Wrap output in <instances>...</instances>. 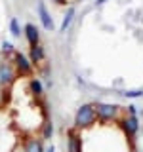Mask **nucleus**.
I'll return each instance as SVG.
<instances>
[{"label": "nucleus", "mask_w": 143, "mask_h": 152, "mask_svg": "<svg viewBox=\"0 0 143 152\" xmlns=\"http://www.w3.org/2000/svg\"><path fill=\"white\" fill-rule=\"evenodd\" d=\"M97 122V114H95V103H86L76 110L74 114V127L76 129H88Z\"/></svg>", "instance_id": "obj_1"}, {"label": "nucleus", "mask_w": 143, "mask_h": 152, "mask_svg": "<svg viewBox=\"0 0 143 152\" xmlns=\"http://www.w3.org/2000/svg\"><path fill=\"white\" fill-rule=\"evenodd\" d=\"M95 114H97V122L109 124L113 120H118L120 108H118V104H111V103H95Z\"/></svg>", "instance_id": "obj_2"}, {"label": "nucleus", "mask_w": 143, "mask_h": 152, "mask_svg": "<svg viewBox=\"0 0 143 152\" xmlns=\"http://www.w3.org/2000/svg\"><path fill=\"white\" fill-rule=\"evenodd\" d=\"M13 66H15L17 74H21V76H27V74L32 72V63L29 61L27 55L21 53V51H17V53L13 55Z\"/></svg>", "instance_id": "obj_3"}, {"label": "nucleus", "mask_w": 143, "mask_h": 152, "mask_svg": "<svg viewBox=\"0 0 143 152\" xmlns=\"http://www.w3.org/2000/svg\"><path fill=\"white\" fill-rule=\"evenodd\" d=\"M17 76V70L12 63H0V86H12Z\"/></svg>", "instance_id": "obj_4"}, {"label": "nucleus", "mask_w": 143, "mask_h": 152, "mask_svg": "<svg viewBox=\"0 0 143 152\" xmlns=\"http://www.w3.org/2000/svg\"><path fill=\"white\" fill-rule=\"evenodd\" d=\"M120 126H122L124 133H126L130 139H133V137L137 135V131H139V120H137V116H126V118H122Z\"/></svg>", "instance_id": "obj_5"}, {"label": "nucleus", "mask_w": 143, "mask_h": 152, "mask_svg": "<svg viewBox=\"0 0 143 152\" xmlns=\"http://www.w3.org/2000/svg\"><path fill=\"white\" fill-rule=\"evenodd\" d=\"M36 10H38V17H40L42 27H44L46 31H54V28H55V27H54V19H52L50 12L46 10V6H44V2H42V0H38Z\"/></svg>", "instance_id": "obj_6"}, {"label": "nucleus", "mask_w": 143, "mask_h": 152, "mask_svg": "<svg viewBox=\"0 0 143 152\" xmlns=\"http://www.w3.org/2000/svg\"><path fill=\"white\" fill-rule=\"evenodd\" d=\"M23 32H25V38H27V42L31 46H40V31H38L36 25L27 23L25 28H23Z\"/></svg>", "instance_id": "obj_7"}, {"label": "nucleus", "mask_w": 143, "mask_h": 152, "mask_svg": "<svg viewBox=\"0 0 143 152\" xmlns=\"http://www.w3.org/2000/svg\"><path fill=\"white\" fill-rule=\"evenodd\" d=\"M44 59H46L44 48H42V46H31V51H29V61H31L32 65H40Z\"/></svg>", "instance_id": "obj_8"}, {"label": "nucleus", "mask_w": 143, "mask_h": 152, "mask_svg": "<svg viewBox=\"0 0 143 152\" xmlns=\"http://www.w3.org/2000/svg\"><path fill=\"white\" fill-rule=\"evenodd\" d=\"M67 150L69 152H82V141L76 137L74 131L67 133Z\"/></svg>", "instance_id": "obj_9"}, {"label": "nucleus", "mask_w": 143, "mask_h": 152, "mask_svg": "<svg viewBox=\"0 0 143 152\" xmlns=\"http://www.w3.org/2000/svg\"><path fill=\"white\" fill-rule=\"evenodd\" d=\"M44 145H42L40 139H36V137H29L25 141V145H23V152H44Z\"/></svg>", "instance_id": "obj_10"}, {"label": "nucleus", "mask_w": 143, "mask_h": 152, "mask_svg": "<svg viewBox=\"0 0 143 152\" xmlns=\"http://www.w3.org/2000/svg\"><path fill=\"white\" fill-rule=\"evenodd\" d=\"M29 89H31V93L35 95V97H40L42 91H44V88H42V82L38 78H32L31 84H29Z\"/></svg>", "instance_id": "obj_11"}, {"label": "nucleus", "mask_w": 143, "mask_h": 152, "mask_svg": "<svg viewBox=\"0 0 143 152\" xmlns=\"http://www.w3.org/2000/svg\"><path fill=\"white\" fill-rule=\"evenodd\" d=\"M73 19H74V8H69L67 15L63 17V21H61V27H59V31H61V32H65L67 28H69V25L73 23Z\"/></svg>", "instance_id": "obj_12"}, {"label": "nucleus", "mask_w": 143, "mask_h": 152, "mask_svg": "<svg viewBox=\"0 0 143 152\" xmlns=\"http://www.w3.org/2000/svg\"><path fill=\"white\" fill-rule=\"evenodd\" d=\"M52 135H54V124L50 120H46L42 124V139H50Z\"/></svg>", "instance_id": "obj_13"}, {"label": "nucleus", "mask_w": 143, "mask_h": 152, "mask_svg": "<svg viewBox=\"0 0 143 152\" xmlns=\"http://www.w3.org/2000/svg\"><path fill=\"white\" fill-rule=\"evenodd\" d=\"M0 50H2V53H4V55H15V53H17L15 48H13V44H12V42H8V40H4V42H2Z\"/></svg>", "instance_id": "obj_14"}, {"label": "nucleus", "mask_w": 143, "mask_h": 152, "mask_svg": "<svg viewBox=\"0 0 143 152\" xmlns=\"http://www.w3.org/2000/svg\"><path fill=\"white\" fill-rule=\"evenodd\" d=\"M10 32H12V34L15 36V38L21 36V27H19V21H17L15 17H13L12 21H10Z\"/></svg>", "instance_id": "obj_15"}, {"label": "nucleus", "mask_w": 143, "mask_h": 152, "mask_svg": "<svg viewBox=\"0 0 143 152\" xmlns=\"http://www.w3.org/2000/svg\"><path fill=\"white\" fill-rule=\"evenodd\" d=\"M128 99H137V97H143V89H128V91H124Z\"/></svg>", "instance_id": "obj_16"}, {"label": "nucleus", "mask_w": 143, "mask_h": 152, "mask_svg": "<svg viewBox=\"0 0 143 152\" xmlns=\"http://www.w3.org/2000/svg\"><path fill=\"white\" fill-rule=\"evenodd\" d=\"M128 112H130V116H137V110H136V107H133V104L128 107Z\"/></svg>", "instance_id": "obj_17"}, {"label": "nucleus", "mask_w": 143, "mask_h": 152, "mask_svg": "<svg viewBox=\"0 0 143 152\" xmlns=\"http://www.w3.org/2000/svg\"><path fill=\"white\" fill-rule=\"evenodd\" d=\"M44 152H55V146H54V145H50V146H48V148H46Z\"/></svg>", "instance_id": "obj_18"}, {"label": "nucleus", "mask_w": 143, "mask_h": 152, "mask_svg": "<svg viewBox=\"0 0 143 152\" xmlns=\"http://www.w3.org/2000/svg\"><path fill=\"white\" fill-rule=\"evenodd\" d=\"M54 2H55V4H59V6H65L67 0H54Z\"/></svg>", "instance_id": "obj_19"}, {"label": "nucleus", "mask_w": 143, "mask_h": 152, "mask_svg": "<svg viewBox=\"0 0 143 152\" xmlns=\"http://www.w3.org/2000/svg\"><path fill=\"white\" fill-rule=\"evenodd\" d=\"M107 0H95V6H101V4H105Z\"/></svg>", "instance_id": "obj_20"}, {"label": "nucleus", "mask_w": 143, "mask_h": 152, "mask_svg": "<svg viewBox=\"0 0 143 152\" xmlns=\"http://www.w3.org/2000/svg\"><path fill=\"white\" fill-rule=\"evenodd\" d=\"M133 152H136V150H133Z\"/></svg>", "instance_id": "obj_21"}]
</instances>
